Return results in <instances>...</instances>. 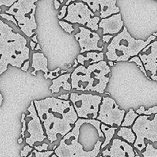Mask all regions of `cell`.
<instances>
[{
    "mask_svg": "<svg viewBox=\"0 0 157 157\" xmlns=\"http://www.w3.org/2000/svg\"><path fill=\"white\" fill-rule=\"evenodd\" d=\"M37 113L42 123L45 134L51 144L64 137L73 130L72 125L78 121V114L71 101L57 98H47L34 101Z\"/></svg>",
    "mask_w": 157,
    "mask_h": 157,
    "instance_id": "6da1fadb",
    "label": "cell"
},
{
    "mask_svg": "<svg viewBox=\"0 0 157 157\" xmlns=\"http://www.w3.org/2000/svg\"><path fill=\"white\" fill-rule=\"evenodd\" d=\"M29 53L26 38L0 18V75L9 65L21 68L29 61Z\"/></svg>",
    "mask_w": 157,
    "mask_h": 157,
    "instance_id": "7a4b0ae2",
    "label": "cell"
},
{
    "mask_svg": "<svg viewBox=\"0 0 157 157\" xmlns=\"http://www.w3.org/2000/svg\"><path fill=\"white\" fill-rule=\"evenodd\" d=\"M110 66L105 61L90 64L87 67L79 65L71 73V87L81 91H93L102 94L110 81Z\"/></svg>",
    "mask_w": 157,
    "mask_h": 157,
    "instance_id": "3957f363",
    "label": "cell"
},
{
    "mask_svg": "<svg viewBox=\"0 0 157 157\" xmlns=\"http://www.w3.org/2000/svg\"><path fill=\"white\" fill-rule=\"evenodd\" d=\"M84 124L93 125L98 130L100 137H104V133L101 129V123L98 120L79 119L75 124L73 130L64 136L60 141L58 147L55 149V154L58 157H98L101 152L103 142L98 140L94 149L90 151H85L84 147L78 142L80 135V128Z\"/></svg>",
    "mask_w": 157,
    "mask_h": 157,
    "instance_id": "277c9868",
    "label": "cell"
},
{
    "mask_svg": "<svg viewBox=\"0 0 157 157\" xmlns=\"http://www.w3.org/2000/svg\"><path fill=\"white\" fill-rule=\"evenodd\" d=\"M153 35L147 38L146 41L135 39L130 35L126 27L119 34L113 37L107 45L106 56L109 61H128L130 58L139 55V54L151 42L156 40Z\"/></svg>",
    "mask_w": 157,
    "mask_h": 157,
    "instance_id": "5b68a950",
    "label": "cell"
},
{
    "mask_svg": "<svg viewBox=\"0 0 157 157\" xmlns=\"http://www.w3.org/2000/svg\"><path fill=\"white\" fill-rule=\"evenodd\" d=\"M136 136L134 147L144 157H157V113L138 117L132 127Z\"/></svg>",
    "mask_w": 157,
    "mask_h": 157,
    "instance_id": "8992f818",
    "label": "cell"
},
{
    "mask_svg": "<svg viewBox=\"0 0 157 157\" xmlns=\"http://www.w3.org/2000/svg\"><path fill=\"white\" fill-rule=\"evenodd\" d=\"M37 0H19L15 2L9 9L6 14L14 16L21 32L29 38H32L38 25L35 19Z\"/></svg>",
    "mask_w": 157,
    "mask_h": 157,
    "instance_id": "52a82bcc",
    "label": "cell"
},
{
    "mask_svg": "<svg viewBox=\"0 0 157 157\" xmlns=\"http://www.w3.org/2000/svg\"><path fill=\"white\" fill-rule=\"evenodd\" d=\"M103 98L100 95L91 94L71 93L70 94V101L74 108L81 119L95 120L98 118L100 106Z\"/></svg>",
    "mask_w": 157,
    "mask_h": 157,
    "instance_id": "ba28073f",
    "label": "cell"
},
{
    "mask_svg": "<svg viewBox=\"0 0 157 157\" xmlns=\"http://www.w3.org/2000/svg\"><path fill=\"white\" fill-rule=\"evenodd\" d=\"M64 19L73 24L84 25L93 31H98L99 29L100 17L94 16V13L84 2H72L67 6V15Z\"/></svg>",
    "mask_w": 157,
    "mask_h": 157,
    "instance_id": "9c48e42d",
    "label": "cell"
},
{
    "mask_svg": "<svg viewBox=\"0 0 157 157\" xmlns=\"http://www.w3.org/2000/svg\"><path fill=\"white\" fill-rule=\"evenodd\" d=\"M125 117V110H121L113 98H103L100 106L98 121L110 127H121Z\"/></svg>",
    "mask_w": 157,
    "mask_h": 157,
    "instance_id": "30bf717a",
    "label": "cell"
},
{
    "mask_svg": "<svg viewBox=\"0 0 157 157\" xmlns=\"http://www.w3.org/2000/svg\"><path fill=\"white\" fill-rule=\"evenodd\" d=\"M27 110L29 112V114L26 116V117L29 118L27 123V131L29 133V136L26 137L25 142L31 147H33L36 142H42L48 138L42 123L37 113L34 101L31 102Z\"/></svg>",
    "mask_w": 157,
    "mask_h": 157,
    "instance_id": "8fae6325",
    "label": "cell"
},
{
    "mask_svg": "<svg viewBox=\"0 0 157 157\" xmlns=\"http://www.w3.org/2000/svg\"><path fill=\"white\" fill-rule=\"evenodd\" d=\"M79 30L80 32L77 33L75 37V39L79 43V45L81 47L80 52L81 54L86 52H90V51L102 52L104 47L98 46L101 37L98 33L92 32L91 30L83 26H80Z\"/></svg>",
    "mask_w": 157,
    "mask_h": 157,
    "instance_id": "7c38bea8",
    "label": "cell"
},
{
    "mask_svg": "<svg viewBox=\"0 0 157 157\" xmlns=\"http://www.w3.org/2000/svg\"><path fill=\"white\" fill-rule=\"evenodd\" d=\"M104 157H135L136 152L133 147L126 141L114 138L110 148L102 151Z\"/></svg>",
    "mask_w": 157,
    "mask_h": 157,
    "instance_id": "4fadbf2b",
    "label": "cell"
},
{
    "mask_svg": "<svg viewBox=\"0 0 157 157\" xmlns=\"http://www.w3.org/2000/svg\"><path fill=\"white\" fill-rule=\"evenodd\" d=\"M146 71L150 76H157V39L150 43L139 54Z\"/></svg>",
    "mask_w": 157,
    "mask_h": 157,
    "instance_id": "5bb4252c",
    "label": "cell"
},
{
    "mask_svg": "<svg viewBox=\"0 0 157 157\" xmlns=\"http://www.w3.org/2000/svg\"><path fill=\"white\" fill-rule=\"evenodd\" d=\"M98 27L103 29V35L119 34L122 28H124V21L121 13L113 15L107 18L101 19Z\"/></svg>",
    "mask_w": 157,
    "mask_h": 157,
    "instance_id": "9a60e30c",
    "label": "cell"
},
{
    "mask_svg": "<svg viewBox=\"0 0 157 157\" xmlns=\"http://www.w3.org/2000/svg\"><path fill=\"white\" fill-rule=\"evenodd\" d=\"M100 6V18L104 19L120 12V8L116 6V0H98Z\"/></svg>",
    "mask_w": 157,
    "mask_h": 157,
    "instance_id": "2e32d148",
    "label": "cell"
},
{
    "mask_svg": "<svg viewBox=\"0 0 157 157\" xmlns=\"http://www.w3.org/2000/svg\"><path fill=\"white\" fill-rule=\"evenodd\" d=\"M32 67L34 68V71L31 74L34 76H35L36 72L39 71H42L44 74H48L50 72L48 67V58L42 52H35L32 55Z\"/></svg>",
    "mask_w": 157,
    "mask_h": 157,
    "instance_id": "e0dca14e",
    "label": "cell"
},
{
    "mask_svg": "<svg viewBox=\"0 0 157 157\" xmlns=\"http://www.w3.org/2000/svg\"><path fill=\"white\" fill-rule=\"evenodd\" d=\"M71 76V73H67L60 75L58 78L52 80V84L49 87V90H52V94H57L59 92L61 87L64 90L70 91L71 90V84L69 83V79Z\"/></svg>",
    "mask_w": 157,
    "mask_h": 157,
    "instance_id": "ac0fdd59",
    "label": "cell"
},
{
    "mask_svg": "<svg viewBox=\"0 0 157 157\" xmlns=\"http://www.w3.org/2000/svg\"><path fill=\"white\" fill-rule=\"evenodd\" d=\"M91 60V62H93L94 64V63H98L101 62V61H104V52H100V53H98V52H87L86 56L84 55H78L77 57V61H78V63L81 64V65L84 66L85 64V61H88Z\"/></svg>",
    "mask_w": 157,
    "mask_h": 157,
    "instance_id": "d6986e66",
    "label": "cell"
},
{
    "mask_svg": "<svg viewBox=\"0 0 157 157\" xmlns=\"http://www.w3.org/2000/svg\"><path fill=\"white\" fill-rule=\"evenodd\" d=\"M117 136L124 139L126 142L130 144H134L136 136L133 130L129 127H121L117 132Z\"/></svg>",
    "mask_w": 157,
    "mask_h": 157,
    "instance_id": "ffe728a7",
    "label": "cell"
},
{
    "mask_svg": "<svg viewBox=\"0 0 157 157\" xmlns=\"http://www.w3.org/2000/svg\"><path fill=\"white\" fill-rule=\"evenodd\" d=\"M101 129L102 133H104V136H105V140L103 142L102 146H101V149H103L104 150V147H107L108 144H110V143L111 142L112 138L113 137L115 134V132L117 130V127H110L108 126L105 125V124H102L101 126Z\"/></svg>",
    "mask_w": 157,
    "mask_h": 157,
    "instance_id": "44dd1931",
    "label": "cell"
},
{
    "mask_svg": "<svg viewBox=\"0 0 157 157\" xmlns=\"http://www.w3.org/2000/svg\"><path fill=\"white\" fill-rule=\"evenodd\" d=\"M138 117H139V115L133 110V109L130 108L124 117L121 127H130L133 126Z\"/></svg>",
    "mask_w": 157,
    "mask_h": 157,
    "instance_id": "7402d4cb",
    "label": "cell"
},
{
    "mask_svg": "<svg viewBox=\"0 0 157 157\" xmlns=\"http://www.w3.org/2000/svg\"><path fill=\"white\" fill-rule=\"evenodd\" d=\"M136 113H137L139 116H142V115H146V116H151V115H155L157 113V105L154 106L153 107H150L148 110H146L145 107L144 106H141L140 108H138L136 110Z\"/></svg>",
    "mask_w": 157,
    "mask_h": 157,
    "instance_id": "603a6c76",
    "label": "cell"
},
{
    "mask_svg": "<svg viewBox=\"0 0 157 157\" xmlns=\"http://www.w3.org/2000/svg\"><path fill=\"white\" fill-rule=\"evenodd\" d=\"M129 62H135V63H136V65H137V67H138V68L140 70V71H142L143 73H144V76H145L146 78H147L148 80H150V81H152L151 78H150V77L148 76V74H147V72L146 71L145 67H144V64H143V62L141 61L140 58H139V56H136V57H133V58H130V61H129Z\"/></svg>",
    "mask_w": 157,
    "mask_h": 157,
    "instance_id": "cb8c5ba5",
    "label": "cell"
},
{
    "mask_svg": "<svg viewBox=\"0 0 157 157\" xmlns=\"http://www.w3.org/2000/svg\"><path fill=\"white\" fill-rule=\"evenodd\" d=\"M55 153L54 150H48L46 152H38L33 150L28 157H51Z\"/></svg>",
    "mask_w": 157,
    "mask_h": 157,
    "instance_id": "d4e9b609",
    "label": "cell"
},
{
    "mask_svg": "<svg viewBox=\"0 0 157 157\" xmlns=\"http://www.w3.org/2000/svg\"><path fill=\"white\" fill-rule=\"evenodd\" d=\"M83 2L88 6V7L90 8V9L94 13L96 12L97 11H100V6L99 3H98V0H90V1L84 0Z\"/></svg>",
    "mask_w": 157,
    "mask_h": 157,
    "instance_id": "484cf974",
    "label": "cell"
},
{
    "mask_svg": "<svg viewBox=\"0 0 157 157\" xmlns=\"http://www.w3.org/2000/svg\"><path fill=\"white\" fill-rule=\"evenodd\" d=\"M59 25L60 26H61V27L68 34H71L72 32L75 31V28H74L73 25H71V23L67 22V21H60Z\"/></svg>",
    "mask_w": 157,
    "mask_h": 157,
    "instance_id": "4316f807",
    "label": "cell"
},
{
    "mask_svg": "<svg viewBox=\"0 0 157 157\" xmlns=\"http://www.w3.org/2000/svg\"><path fill=\"white\" fill-rule=\"evenodd\" d=\"M32 151H33L32 150V147H31L29 145H26L25 146L22 150H21V152H20V156H21V157H28L29 153Z\"/></svg>",
    "mask_w": 157,
    "mask_h": 157,
    "instance_id": "83f0119b",
    "label": "cell"
},
{
    "mask_svg": "<svg viewBox=\"0 0 157 157\" xmlns=\"http://www.w3.org/2000/svg\"><path fill=\"white\" fill-rule=\"evenodd\" d=\"M60 70H61V68H60V67H58V68H56L55 70L49 72V74L48 75V78H50V79L52 80H54L55 79V78H58V77L60 76L59 73H58V72L60 71Z\"/></svg>",
    "mask_w": 157,
    "mask_h": 157,
    "instance_id": "f1b7e54d",
    "label": "cell"
},
{
    "mask_svg": "<svg viewBox=\"0 0 157 157\" xmlns=\"http://www.w3.org/2000/svg\"><path fill=\"white\" fill-rule=\"evenodd\" d=\"M0 17H2V18H5V19L8 20V21H12V22H13L15 25L18 26V23H17L16 20L15 19L14 16H12V15H8V14H6V13H3V14H0Z\"/></svg>",
    "mask_w": 157,
    "mask_h": 157,
    "instance_id": "f546056e",
    "label": "cell"
},
{
    "mask_svg": "<svg viewBox=\"0 0 157 157\" xmlns=\"http://www.w3.org/2000/svg\"><path fill=\"white\" fill-rule=\"evenodd\" d=\"M26 115L25 113H22L21 115V121L22 123V129H21V137H25V132L26 129H27V127H26V121H25Z\"/></svg>",
    "mask_w": 157,
    "mask_h": 157,
    "instance_id": "4dcf8cb0",
    "label": "cell"
},
{
    "mask_svg": "<svg viewBox=\"0 0 157 157\" xmlns=\"http://www.w3.org/2000/svg\"><path fill=\"white\" fill-rule=\"evenodd\" d=\"M60 14L58 15V19H62V18H65V16L67 15V6L64 5V6H62V8L61 9V11H60Z\"/></svg>",
    "mask_w": 157,
    "mask_h": 157,
    "instance_id": "1f68e13d",
    "label": "cell"
},
{
    "mask_svg": "<svg viewBox=\"0 0 157 157\" xmlns=\"http://www.w3.org/2000/svg\"><path fill=\"white\" fill-rule=\"evenodd\" d=\"M15 0H0V6H5L6 7L10 8L11 6L15 3Z\"/></svg>",
    "mask_w": 157,
    "mask_h": 157,
    "instance_id": "d6a6232c",
    "label": "cell"
},
{
    "mask_svg": "<svg viewBox=\"0 0 157 157\" xmlns=\"http://www.w3.org/2000/svg\"><path fill=\"white\" fill-rule=\"evenodd\" d=\"M48 144H43L41 146H37V147H35V150L38 152H46L48 151Z\"/></svg>",
    "mask_w": 157,
    "mask_h": 157,
    "instance_id": "836d02e7",
    "label": "cell"
},
{
    "mask_svg": "<svg viewBox=\"0 0 157 157\" xmlns=\"http://www.w3.org/2000/svg\"><path fill=\"white\" fill-rule=\"evenodd\" d=\"M113 38V36L111 35H103V41L104 43H108L110 42V40H112Z\"/></svg>",
    "mask_w": 157,
    "mask_h": 157,
    "instance_id": "e575fe53",
    "label": "cell"
},
{
    "mask_svg": "<svg viewBox=\"0 0 157 157\" xmlns=\"http://www.w3.org/2000/svg\"><path fill=\"white\" fill-rule=\"evenodd\" d=\"M57 98L61 100H64V101H68V99H70V95L68 94H61L59 95Z\"/></svg>",
    "mask_w": 157,
    "mask_h": 157,
    "instance_id": "d590c367",
    "label": "cell"
},
{
    "mask_svg": "<svg viewBox=\"0 0 157 157\" xmlns=\"http://www.w3.org/2000/svg\"><path fill=\"white\" fill-rule=\"evenodd\" d=\"M29 61H27L24 63V64H23L21 69L22 71H28V69H29Z\"/></svg>",
    "mask_w": 157,
    "mask_h": 157,
    "instance_id": "8d00e7d4",
    "label": "cell"
},
{
    "mask_svg": "<svg viewBox=\"0 0 157 157\" xmlns=\"http://www.w3.org/2000/svg\"><path fill=\"white\" fill-rule=\"evenodd\" d=\"M61 2L60 1H58V0H55L54 1V6H55V9H56V10H58V9L60 8V6H61Z\"/></svg>",
    "mask_w": 157,
    "mask_h": 157,
    "instance_id": "74e56055",
    "label": "cell"
},
{
    "mask_svg": "<svg viewBox=\"0 0 157 157\" xmlns=\"http://www.w3.org/2000/svg\"><path fill=\"white\" fill-rule=\"evenodd\" d=\"M29 44H30V47H31V49L32 50H35V48H36V43H35L34 41H30V43H29Z\"/></svg>",
    "mask_w": 157,
    "mask_h": 157,
    "instance_id": "f35d334b",
    "label": "cell"
},
{
    "mask_svg": "<svg viewBox=\"0 0 157 157\" xmlns=\"http://www.w3.org/2000/svg\"><path fill=\"white\" fill-rule=\"evenodd\" d=\"M32 41H34L35 43H38V39H37V35H35L32 38Z\"/></svg>",
    "mask_w": 157,
    "mask_h": 157,
    "instance_id": "ab89813d",
    "label": "cell"
},
{
    "mask_svg": "<svg viewBox=\"0 0 157 157\" xmlns=\"http://www.w3.org/2000/svg\"><path fill=\"white\" fill-rule=\"evenodd\" d=\"M2 101H3V97L2 95L1 92H0V107H1L2 104Z\"/></svg>",
    "mask_w": 157,
    "mask_h": 157,
    "instance_id": "60d3db41",
    "label": "cell"
},
{
    "mask_svg": "<svg viewBox=\"0 0 157 157\" xmlns=\"http://www.w3.org/2000/svg\"><path fill=\"white\" fill-rule=\"evenodd\" d=\"M108 64L110 67H113V66H114L116 64V63L113 62V61H108Z\"/></svg>",
    "mask_w": 157,
    "mask_h": 157,
    "instance_id": "b9f144b4",
    "label": "cell"
},
{
    "mask_svg": "<svg viewBox=\"0 0 157 157\" xmlns=\"http://www.w3.org/2000/svg\"><path fill=\"white\" fill-rule=\"evenodd\" d=\"M78 64H79V63H78V61H77V59H75V64L73 65V67H75V68H76V67H78Z\"/></svg>",
    "mask_w": 157,
    "mask_h": 157,
    "instance_id": "7bdbcfd3",
    "label": "cell"
},
{
    "mask_svg": "<svg viewBox=\"0 0 157 157\" xmlns=\"http://www.w3.org/2000/svg\"><path fill=\"white\" fill-rule=\"evenodd\" d=\"M35 50H36V51L41 50V47H40V44H37V46H36V48H35Z\"/></svg>",
    "mask_w": 157,
    "mask_h": 157,
    "instance_id": "ee69618b",
    "label": "cell"
},
{
    "mask_svg": "<svg viewBox=\"0 0 157 157\" xmlns=\"http://www.w3.org/2000/svg\"><path fill=\"white\" fill-rule=\"evenodd\" d=\"M22 142H23V138L22 137H20L19 139L18 140V143L19 144H22Z\"/></svg>",
    "mask_w": 157,
    "mask_h": 157,
    "instance_id": "f6af8a7d",
    "label": "cell"
},
{
    "mask_svg": "<svg viewBox=\"0 0 157 157\" xmlns=\"http://www.w3.org/2000/svg\"><path fill=\"white\" fill-rule=\"evenodd\" d=\"M48 74H44V79L47 80L48 78Z\"/></svg>",
    "mask_w": 157,
    "mask_h": 157,
    "instance_id": "bcb514c9",
    "label": "cell"
},
{
    "mask_svg": "<svg viewBox=\"0 0 157 157\" xmlns=\"http://www.w3.org/2000/svg\"><path fill=\"white\" fill-rule=\"evenodd\" d=\"M153 36L156 37V38H157V32H155V33H153Z\"/></svg>",
    "mask_w": 157,
    "mask_h": 157,
    "instance_id": "7dc6e473",
    "label": "cell"
},
{
    "mask_svg": "<svg viewBox=\"0 0 157 157\" xmlns=\"http://www.w3.org/2000/svg\"><path fill=\"white\" fill-rule=\"evenodd\" d=\"M65 72H67V71H61V74H64V73H65Z\"/></svg>",
    "mask_w": 157,
    "mask_h": 157,
    "instance_id": "c3c4849f",
    "label": "cell"
},
{
    "mask_svg": "<svg viewBox=\"0 0 157 157\" xmlns=\"http://www.w3.org/2000/svg\"><path fill=\"white\" fill-rule=\"evenodd\" d=\"M51 157H58V156H56V155H55V153H54V154H53V155H52V156H51Z\"/></svg>",
    "mask_w": 157,
    "mask_h": 157,
    "instance_id": "681fc988",
    "label": "cell"
},
{
    "mask_svg": "<svg viewBox=\"0 0 157 157\" xmlns=\"http://www.w3.org/2000/svg\"><path fill=\"white\" fill-rule=\"evenodd\" d=\"M135 157H140V156H139V155H136V156Z\"/></svg>",
    "mask_w": 157,
    "mask_h": 157,
    "instance_id": "f907efd6",
    "label": "cell"
},
{
    "mask_svg": "<svg viewBox=\"0 0 157 157\" xmlns=\"http://www.w3.org/2000/svg\"><path fill=\"white\" fill-rule=\"evenodd\" d=\"M99 157H104V156H100Z\"/></svg>",
    "mask_w": 157,
    "mask_h": 157,
    "instance_id": "816d5d0a",
    "label": "cell"
},
{
    "mask_svg": "<svg viewBox=\"0 0 157 157\" xmlns=\"http://www.w3.org/2000/svg\"><path fill=\"white\" fill-rule=\"evenodd\" d=\"M1 11H2V9H1V8H0V12H1Z\"/></svg>",
    "mask_w": 157,
    "mask_h": 157,
    "instance_id": "f5cc1de1",
    "label": "cell"
}]
</instances>
